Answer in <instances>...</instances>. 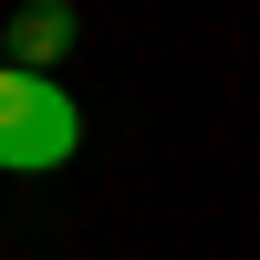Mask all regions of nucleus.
I'll return each mask as SVG.
<instances>
[{
    "instance_id": "obj_1",
    "label": "nucleus",
    "mask_w": 260,
    "mask_h": 260,
    "mask_svg": "<svg viewBox=\"0 0 260 260\" xmlns=\"http://www.w3.org/2000/svg\"><path fill=\"white\" fill-rule=\"evenodd\" d=\"M73 146H83L73 94H62L52 73L0 62V167H11V177H52V167H73Z\"/></svg>"
},
{
    "instance_id": "obj_2",
    "label": "nucleus",
    "mask_w": 260,
    "mask_h": 260,
    "mask_svg": "<svg viewBox=\"0 0 260 260\" xmlns=\"http://www.w3.org/2000/svg\"><path fill=\"white\" fill-rule=\"evenodd\" d=\"M73 31H83L73 11H21L11 21V62H21V73H52V62L73 52Z\"/></svg>"
}]
</instances>
